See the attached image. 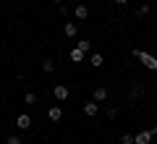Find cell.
<instances>
[{
  "mask_svg": "<svg viewBox=\"0 0 157 144\" xmlns=\"http://www.w3.org/2000/svg\"><path fill=\"white\" fill-rule=\"evenodd\" d=\"M134 55L139 58L149 71H157V58H155V55H149V53H144V50H134Z\"/></svg>",
  "mask_w": 157,
  "mask_h": 144,
  "instance_id": "obj_1",
  "label": "cell"
},
{
  "mask_svg": "<svg viewBox=\"0 0 157 144\" xmlns=\"http://www.w3.org/2000/svg\"><path fill=\"white\" fill-rule=\"evenodd\" d=\"M52 94H55L58 102H63V100H68V94H71V92H68L66 84H55V87H52Z\"/></svg>",
  "mask_w": 157,
  "mask_h": 144,
  "instance_id": "obj_2",
  "label": "cell"
},
{
  "mask_svg": "<svg viewBox=\"0 0 157 144\" xmlns=\"http://www.w3.org/2000/svg\"><path fill=\"white\" fill-rule=\"evenodd\" d=\"M84 113H86L89 118H94L97 113H100V102H94V100H92V102H84Z\"/></svg>",
  "mask_w": 157,
  "mask_h": 144,
  "instance_id": "obj_3",
  "label": "cell"
},
{
  "mask_svg": "<svg viewBox=\"0 0 157 144\" xmlns=\"http://www.w3.org/2000/svg\"><path fill=\"white\" fill-rule=\"evenodd\" d=\"M16 126L21 128V131H26V128H32V118H29L26 113H21V115L16 118Z\"/></svg>",
  "mask_w": 157,
  "mask_h": 144,
  "instance_id": "obj_4",
  "label": "cell"
},
{
  "mask_svg": "<svg viewBox=\"0 0 157 144\" xmlns=\"http://www.w3.org/2000/svg\"><path fill=\"white\" fill-rule=\"evenodd\" d=\"M152 142V131H139L134 136V144H149Z\"/></svg>",
  "mask_w": 157,
  "mask_h": 144,
  "instance_id": "obj_5",
  "label": "cell"
},
{
  "mask_svg": "<svg viewBox=\"0 0 157 144\" xmlns=\"http://www.w3.org/2000/svg\"><path fill=\"white\" fill-rule=\"evenodd\" d=\"M92 97H94V102H105L107 100V89L105 87H97L94 92H92Z\"/></svg>",
  "mask_w": 157,
  "mask_h": 144,
  "instance_id": "obj_6",
  "label": "cell"
},
{
  "mask_svg": "<svg viewBox=\"0 0 157 144\" xmlns=\"http://www.w3.org/2000/svg\"><path fill=\"white\" fill-rule=\"evenodd\" d=\"M47 115H50V121H60V118H63V107L60 105H52L50 110H47Z\"/></svg>",
  "mask_w": 157,
  "mask_h": 144,
  "instance_id": "obj_7",
  "label": "cell"
},
{
  "mask_svg": "<svg viewBox=\"0 0 157 144\" xmlns=\"http://www.w3.org/2000/svg\"><path fill=\"white\" fill-rule=\"evenodd\" d=\"M73 16H76L78 21H84V18L89 16V8H86V6H76V8H73Z\"/></svg>",
  "mask_w": 157,
  "mask_h": 144,
  "instance_id": "obj_8",
  "label": "cell"
},
{
  "mask_svg": "<svg viewBox=\"0 0 157 144\" xmlns=\"http://www.w3.org/2000/svg\"><path fill=\"white\" fill-rule=\"evenodd\" d=\"M76 32H78V29H76V24H73V21H68L66 26H63V34H66V37H76Z\"/></svg>",
  "mask_w": 157,
  "mask_h": 144,
  "instance_id": "obj_9",
  "label": "cell"
},
{
  "mask_svg": "<svg viewBox=\"0 0 157 144\" xmlns=\"http://www.w3.org/2000/svg\"><path fill=\"white\" fill-rule=\"evenodd\" d=\"M71 60H73V63H81V60H84V50L73 47V50H71Z\"/></svg>",
  "mask_w": 157,
  "mask_h": 144,
  "instance_id": "obj_10",
  "label": "cell"
},
{
  "mask_svg": "<svg viewBox=\"0 0 157 144\" xmlns=\"http://www.w3.org/2000/svg\"><path fill=\"white\" fill-rule=\"evenodd\" d=\"M89 63H92V66H94V68H100V66H102V63H105V58H102V55H100V53H94V55H92V58H89Z\"/></svg>",
  "mask_w": 157,
  "mask_h": 144,
  "instance_id": "obj_11",
  "label": "cell"
},
{
  "mask_svg": "<svg viewBox=\"0 0 157 144\" xmlns=\"http://www.w3.org/2000/svg\"><path fill=\"white\" fill-rule=\"evenodd\" d=\"M42 71H45V73H52V71H55V63H52V60H42Z\"/></svg>",
  "mask_w": 157,
  "mask_h": 144,
  "instance_id": "obj_12",
  "label": "cell"
},
{
  "mask_svg": "<svg viewBox=\"0 0 157 144\" xmlns=\"http://www.w3.org/2000/svg\"><path fill=\"white\" fill-rule=\"evenodd\" d=\"M24 102H26V105H34V102H37V94H34V92H26V94H24Z\"/></svg>",
  "mask_w": 157,
  "mask_h": 144,
  "instance_id": "obj_13",
  "label": "cell"
},
{
  "mask_svg": "<svg viewBox=\"0 0 157 144\" xmlns=\"http://www.w3.org/2000/svg\"><path fill=\"white\" fill-rule=\"evenodd\" d=\"M78 50L89 53V50H92V42H89V39H81V42H78Z\"/></svg>",
  "mask_w": 157,
  "mask_h": 144,
  "instance_id": "obj_14",
  "label": "cell"
},
{
  "mask_svg": "<svg viewBox=\"0 0 157 144\" xmlns=\"http://www.w3.org/2000/svg\"><path fill=\"white\" fill-rule=\"evenodd\" d=\"M141 92H144V87H139V84H134V87H131V97H139Z\"/></svg>",
  "mask_w": 157,
  "mask_h": 144,
  "instance_id": "obj_15",
  "label": "cell"
},
{
  "mask_svg": "<svg viewBox=\"0 0 157 144\" xmlns=\"http://www.w3.org/2000/svg\"><path fill=\"white\" fill-rule=\"evenodd\" d=\"M149 11H152V8H149V6H147V3H144V6L139 8V13H136V16H139V18H141V16H149Z\"/></svg>",
  "mask_w": 157,
  "mask_h": 144,
  "instance_id": "obj_16",
  "label": "cell"
},
{
  "mask_svg": "<svg viewBox=\"0 0 157 144\" xmlns=\"http://www.w3.org/2000/svg\"><path fill=\"white\" fill-rule=\"evenodd\" d=\"M121 142H123V144H134V136H131V134H123V139H121Z\"/></svg>",
  "mask_w": 157,
  "mask_h": 144,
  "instance_id": "obj_17",
  "label": "cell"
},
{
  "mask_svg": "<svg viewBox=\"0 0 157 144\" xmlns=\"http://www.w3.org/2000/svg\"><path fill=\"white\" fill-rule=\"evenodd\" d=\"M6 144H21V139H18V136H8Z\"/></svg>",
  "mask_w": 157,
  "mask_h": 144,
  "instance_id": "obj_18",
  "label": "cell"
},
{
  "mask_svg": "<svg viewBox=\"0 0 157 144\" xmlns=\"http://www.w3.org/2000/svg\"><path fill=\"white\" fill-rule=\"evenodd\" d=\"M115 3H118V6H126V3H128V0H115Z\"/></svg>",
  "mask_w": 157,
  "mask_h": 144,
  "instance_id": "obj_19",
  "label": "cell"
},
{
  "mask_svg": "<svg viewBox=\"0 0 157 144\" xmlns=\"http://www.w3.org/2000/svg\"><path fill=\"white\" fill-rule=\"evenodd\" d=\"M55 3H63V0H55Z\"/></svg>",
  "mask_w": 157,
  "mask_h": 144,
  "instance_id": "obj_20",
  "label": "cell"
},
{
  "mask_svg": "<svg viewBox=\"0 0 157 144\" xmlns=\"http://www.w3.org/2000/svg\"><path fill=\"white\" fill-rule=\"evenodd\" d=\"M155 131H157V123H155Z\"/></svg>",
  "mask_w": 157,
  "mask_h": 144,
  "instance_id": "obj_21",
  "label": "cell"
}]
</instances>
